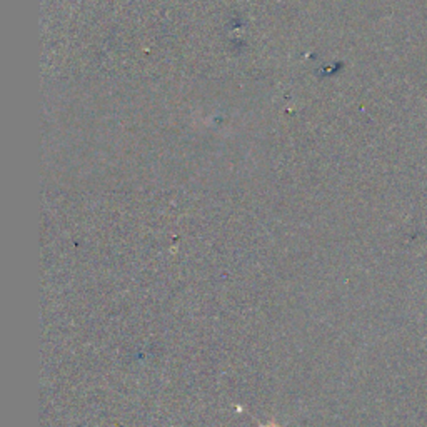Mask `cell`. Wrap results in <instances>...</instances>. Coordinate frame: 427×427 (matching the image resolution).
<instances>
[{
    "label": "cell",
    "instance_id": "1",
    "mask_svg": "<svg viewBox=\"0 0 427 427\" xmlns=\"http://www.w3.org/2000/svg\"><path fill=\"white\" fill-rule=\"evenodd\" d=\"M261 427H280V426H277V424H274V422H272V424H267V426H261Z\"/></svg>",
    "mask_w": 427,
    "mask_h": 427
}]
</instances>
